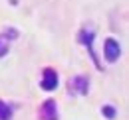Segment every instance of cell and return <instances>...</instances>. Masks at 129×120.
Wrapping results in <instances>:
<instances>
[{
    "label": "cell",
    "instance_id": "7",
    "mask_svg": "<svg viewBox=\"0 0 129 120\" xmlns=\"http://www.w3.org/2000/svg\"><path fill=\"white\" fill-rule=\"evenodd\" d=\"M0 120H12V108L4 100H0Z\"/></svg>",
    "mask_w": 129,
    "mask_h": 120
},
{
    "label": "cell",
    "instance_id": "6",
    "mask_svg": "<svg viewBox=\"0 0 129 120\" xmlns=\"http://www.w3.org/2000/svg\"><path fill=\"white\" fill-rule=\"evenodd\" d=\"M70 90L78 92V94H87V90H89V79L83 77V75H78L74 79H70Z\"/></svg>",
    "mask_w": 129,
    "mask_h": 120
},
{
    "label": "cell",
    "instance_id": "4",
    "mask_svg": "<svg viewBox=\"0 0 129 120\" xmlns=\"http://www.w3.org/2000/svg\"><path fill=\"white\" fill-rule=\"evenodd\" d=\"M58 73L54 71V69H44V73H42V81H40V85H42V89L44 90H56L58 89Z\"/></svg>",
    "mask_w": 129,
    "mask_h": 120
},
{
    "label": "cell",
    "instance_id": "5",
    "mask_svg": "<svg viewBox=\"0 0 129 120\" xmlns=\"http://www.w3.org/2000/svg\"><path fill=\"white\" fill-rule=\"evenodd\" d=\"M40 118L42 120H58V104L54 98H48L44 104L40 106Z\"/></svg>",
    "mask_w": 129,
    "mask_h": 120
},
{
    "label": "cell",
    "instance_id": "1",
    "mask_svg": "<svg viewBox=\"0 0 129 120\" xmlns=\"http://www.w3.org/2000/svg\"><path fill=\"white\" fill-rule=\"evenodd\" d=\"M93 38H95V32L91 30V28H83V30L80 32V42L85 45V49L89 51V55H91V59H93V63H95V67L101 69V63H99V59H97V55L93 53Z\"/></svg>",
    "mask_w": 129,
    "mask_h": 120
},
{
    "label": "cell",
    "instance_id": "8",
    "mask_svg": "<svg viewBox=\"0 0 129 120\" xmlns=\"http://www.w3.org/2000/svg\"><path fill=\"white\" fill-rule=\"evenodd\" d=\"M101 114H103V116H105V118H115V114H117V112H115V108H113L111 104H105V106H101Z\"/></svg>",
    "mask_w": 129,
    "mask_h": 120
},
{
    "label": "cell",
    "instance_id": "3",
    "mask_svg": "<svg viewBox=\"0 0 129 120\" xmlns=\"http://www.w3.org/2000/svg\"><path fill=\"white\" fill-rule=\"evenodd\" d=\"M18 38V30L16 28H6L4 32H0V57L8 55L10 51V42Z\"/></svg>",
    "mask_w": 129,
    "mask_h": 120
},
{
    "label": "cell",
    "instance_id": "2",
    "mask_svg": "<svg viewBox=\"0 0 129 120\" xmlns=\"http://www.w3.org/2000/svg\"><path fill=\"white\" fill-rule=\"evenodd\" d=\"M103 55H105L107 63H115V61L119 59V55H121V45H119V42H115L113 38H107L105 44H103Z\"/></svg>",
    "mask_w": 129,
    "mask_h": 120
}]
</instances>
